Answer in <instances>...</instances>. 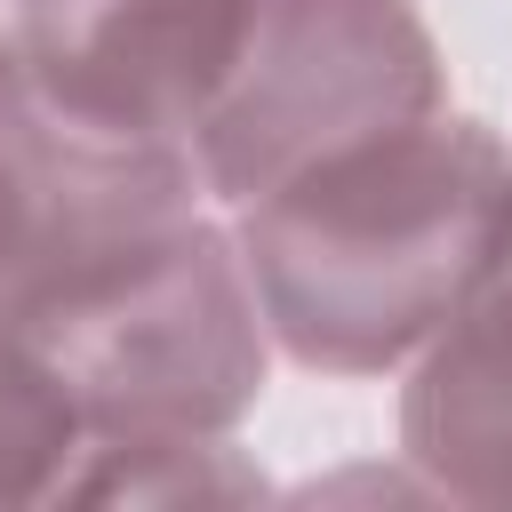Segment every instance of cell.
<instances>
[{"mask_svg":"<svg viewBox=\"0 0 512 512\" xmlns=\"http://www.w3.org/2000/svg\"><path fill=\"white\" fill-rule=\"evenodd\" d=\"M272 352L312 376L408 368L512 256V144L432 112L224 208Z\"/></svg>","mask_w":512,"mask_h":512,"instance_id":"obj_1","label":"cell"},{"mask_svg":"<svg viewBox=\"0 0 512 512\" xmlns=\"http://www.w3.org/2000/svg\"><path fill=\"white\" fill-rule=\"evenodd\" d=\"M88 416V440L232 432L272 376V328L224 208L184 216L16 328Z\"/></svg>","mask_w":512,"mask_h":512,"instance_id":"obj_2","label":"cell"},{"mask_svg":"<svg viewBox=\"0 0 512 512\" xmlns=\"http://www.w3.org/2000/svg\"><path fill=\"white\" fill-rule=\"evenodd\" d=\"M448 112V64L416 0H264L192 136L216 208H248L296 168Z\"/></svg>","mask_w":512,"mask_h":512,"instance_id":"obj_3","label":"cell"},{"mask_svg":"<svg viewBox=\"0 0 512 512\" xmlns=\"http://www.w3.org/2000/svg\"><path fill=\"white\" fill-rule=\"evenodd\" d=\"M200 208L216 200L184 144H136L72 120L32 80V64L0 24V320L8 336Z\"/></svg>","mask_w":512,"mask_h":512,"instance_id":"obj_4","label":"cell"},{"mask_svg":"<svg viewBox=\"0 0 512 512\" xmlns=\"http://www.w3.org/2000/svg\"><path fill=\"white\" fill-rule=\"evenodd\" d=\"M256 8L264 0H8L0 24L72 120L192 152Z\"/></svg>","mask_w":512,"mask_h":512,"instance_id":"obj_5","label":"cell"},{"mask_svg":"<svg viewBox=\"0 0 512 512\" xmlns=\"http://www.w3.org/2000/svg\"><path fill=\"white\" fill-rule=\"evenodd\" d=\"M400 464L448 504H512V256L408 360Z\"/></svg>","mask_w":512,"mask_h":512,"instance_id":"obj_6","label":"cell"},{"mask_svg":"<svg viewBox=\"0 0 512 512\" xmlns=\"http://www.w3.org/2000/svg\"><path fill=\"white\" fill-rule=\"evenodd\" d=\"M256 496H272V480L232 432L88 440L64 480V504H256Z\"/></svg>","mask_w":512,"mask_h":512,"instance_id":"obj_7","label":"cell"},{"mask_svg":"<svg viewBox=\"0 0 512 512\" xmlns=\"http://www.w3.org/2000/svg\"><path fill=\"white\" fill-rule=\"evenodd\" d=\"M88 416L32 344H0V504H64Z\"/></svg>","mask_w":512,"mask_h":512,"instance_id":"obj_8","label":"cell"},{"mask_svg":"<svg viewBox=\"0 0 512 512\" xmlns=\"http://www.w3.org/2000/svg\"><path fill=\"white\" fill-rule=\"evenodd\" d=\"M0 344H8V320H0Z\"/></svg>","mask_w":512,"mask_h":512,"instance_id":"obj_9","label":"cell"}]
</instances>
